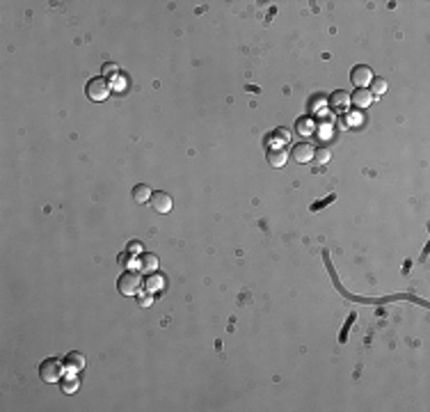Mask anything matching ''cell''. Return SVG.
<instances>
[{
	"mask_svg": "<svg viewBox=\"0 0 430 412\" xmlns=\"http://www.w3.org/2000/svg\"><path fill=\"white\" fill-rule=\"evenodd\" d=\"M78 378H76V373H71V378H67V380H62V392L65 394H74L76 389H78Z\"/></svg>",
	"mask_w": 430,
	"mask_h": 412,
	"instance_id": "obj_16",
	"label": "cell"
},
{
	"mask_svg": "<svg viewBox=\"0 0 430 412\" xmlns=\"http://www.w3.org/2000/svg\"><path fill=\"white\" fill-rule=\"evenodd\" d=\"M350 103L355 105V108H368V105L373 103V94L371 90H366V87H357L355 92L350 94Z\"/></svg>",
	"mask_w": 430,
	"mask_h": 412,
	"instance_id": "obj_7",
	"label": "cell"
},
{
	"mask_svg": "<svg viewBox=\"0 0 430 412\" xmlns=\"http://www.w3.org/2000/svg\"><path fill=\"white\" fill-rule=\"evenodd\" d=\"M65 371V362H59L57 358H48L39 364V376L44 382H57Z\"/></svg>",
	"mask_w": 430,
	"mask_h": 412,
	"instance_id": "obj_3",
	"label": "cell"
},
{
	"mask_svg": "<svg viewBox=\"0 0 430 412\" xmlns=\"http://www.w3.org/2000/svg\"><path fill=\"white\" fill-rule=\"evenodd\" d=\"M117 288L121 296H138L142 288V277L138 270H124L117 279Z\"/></svg>",
	"mask_w": 430,
	"mask_h": 412,
	"instance_id": "obj_1",
	"label": "cell"
},
{
	"mask_svg": "<svg viewBox=\"0 0 430 412\" xmlns=\"http://www.w3.org/2000/svg\"><path fill=\"white\" fill-rule=\"evenodd\" d=\"M266 158H268V163H270L272 167H284L286 160H288V154L282 149V147H272V149L266 154Z\"/></svg>",
	"mask_w": 430,
	"mask_h": 412,
	"instance_id": "obj_9",
	"label": "cell"
},
{
	"mask_svg": "<svg viewBox=\"0 0 430 412\" xmlns=\"http://www.w3.org/2000/svg\"><path fill=\"white\" fill-rule=\"evenodd\" d=\"M295 131L300 135H312L314 131H316V124H314L312 117H306V114H304V117H300V120L295 122Z\"/></svg>",
	"mask_w": 430,
	"mask_h": 412,
	"instance_id": "obj_12",
	"label": "cell"
},
{
	"mask_svg": "<svg viewBox=\"0 0 430 412\" xmlns=\"http://www.w3.org/2000/svg\"><path fill=\"white\" fill-rule=\"evenodd\" d=\"M149 204H151V209L156 211V213H169L174 206V199L169 193H165V190H156V193L151 195V199H149Z\"/></svg>",
	"mask_w": 430,
	"mask_h": 412,
	"instance_id": "obj_4",
	"label": "cell"
},
{
	"mask_svg": "<svg viewBox=\"0 0 430 412\" xmlns=\"http://www.w3.org/2000/svg\"><path fill=\"white\" fill-rule=\"evenodd\" d=\"M151 188H149L147 184H138L133 188V202L135 204H144V202H149V199H151Z\"/></svg>",
	"mask_w": 430,
	"mask_h": 412,
	"instance_id": "obj_11",
	"label": "cell"
},
{
	"mask_svg": "<svg viewBox=\"0 0 430 412\" xmlns=\"http://www.w3.org/2000/svg\"><path fill=\"white\" fill-rule=\"evenodd\" d=\"M385 92H387V80L385 78H376V76H373V80H371V94H373V99L382 96Z\"/></svg>",
	"mask_w": 430,
	"mask_h": 412,
	"instance_id": "obj_14",
	"label": "cell"
},
{
	"mask_svg": "<svg viewBox=\"0 0 430 412\" xmlns=\"http://www.w3.org/2000/svg\"><path fill=\"white\" fill-rule=\"evenodd\" d=\"M314 147L309 142H300V144H295V147H293V151H291V156H293V160H295V163H309V160H314Z\"/></svg>",
	"mask_w": 430,
	"mask_h": 412,
	"instance_id": "obj_6",
	"label": "cell"
},
{
	"mask_svg": "<svg viewBox=\"0 0 430 412\" xmlns=\"http://www.w3.org/2000/svg\"><path fill=\"white\" fill-rule=\"evenodd\" d=\"M350 80H352V85H355V87H368V85H371V80H373L371 67L355 65V67H352V71H350Z\"/></svg>",
	"mask_w": 430,
	"mask_h": 412,
	"instance_id": "obj_5",
	"label": "cell"
},
{
	"mask_svg": "<svg viewBox=\"0 0 430 412\" xmlns=\"http://www.w3.org/2000/svg\"><path fill=\"white\" fill-rule=\"evenodd\" d=\"M350 103V94H348V92H334V94L330 96V105L332 108H336V110H343L346 108V105Z\"/></svg>",
	"mask_w": 430,
	"mask_h": 412,
	"instance_id": "obj_13",
	"label": "cell"
},
{
	"mask_svg": "<svg viewBox=\"0 0 430 412\" xmlns=\"http://www.w3.org/2000/svg\"><path fill=\"white\" fill-rule=\"evenodd\" d=\"M85 94L92 101H105L110 96V80L99 76V78L87 80V87H85Z\"/></svg>",
	"mask_w": 430,
	"mask_h": 412,
	"instance_id": "obj_2",
	"label": "cell"
},
{
	"mask_svg": "<svg viewBox=\"0 0 430 412\" xmlns=\"http://www.w3.org/2000/svg\"><path fill=\"white\" fill-rule=\"evenodd\" d=\"M117 65H112V62H108V65H103V78H114V76H117Z\"/></svg>",
	"mask_w": 430,
	"mask_h": 412,
	"instance_id": "obj_19",
	"label": "cell"
},
{
	"mask_svg": "<svg viewBox=\"0 0 430 412\" xmlns=\"http://www.w3.org/2000/svg\"><path fill=\"white\" fill-rule=\"evenodd\" d=\"M163 284H165V277L163 275H151V277H147L144 279V286H147V291H158V288H163Z\"/></svg>",
	"mask_w": 430,
	"mask_h": 412,
	"instance_id": "obj_15",
	"label": "cell"
},
{
	"mask_svg": "<svg viewBox=\"0 0 430 412\" xmlns=\"http://www.w3.org/2000/svg\"><path fill=\"white\" fill-rule=\"evenodd\" d=\"M62 362H65V369L69 373H78V371H83L85 369V358H83V352H78V350H74V352H69V355H67L65 360H62Z\"/></svg>",
	"mask_w": 430,
	"mask_h": 412,
	"instance_id": "obj_8",
	"label": "cell"
},
{
	"mask_svg": "<svg viewBox=\"0 0 430 412\" xmlns=\"http://www.w3.org/2000/svg\"><path fill=\"white\" fill-rule=\"evenodd\" d=\"M151 303H153V296H151V291H147V293H140V298H138V305H140V307H151Z\"/></svg>",
	"mask_w": 430,
	"mask_h": 412,
	"instance_id": "obj_18",
	"label": "cell"
},
{
	"mask_svg": "<svg viewBox=\"0 0 430 412\" xmlns=\"http://www.w3.org/2000/svg\"><path fill=\"white\" fill-rule=\"evenodd\" d=\"M314 158H316L318 163H323V165H325L327 160L332 158V154H330V149H316V151H314Z\"/></svg>",
	"mask_w": 430,
	"mask_h": 412,
	"instance_id": "obj_17",
	"label": "cell"
},
{
	"mask_svg": "<svg viewBox=\"0 0 430 412\" xmlns=\"http://www.w3.org/2000/svg\"><path fill=\"white\" fill-rule=\"evenodd\" d=\"M138 263H140V268H142L144 273H151V270L158 268V257L151 254V252H142L138 257Z\"/></svg>",
	"mask_w": 430,
	"mask_h": 412,
	"instance_id": "obj_10",
	"label": "cell"
},
{
	"mask_svg": "<svg viewBox=\"0 0 430 412\" xmlns=\"http://www.w3.org/2000/svg\"><path fill=\"white\" fill-rule=\"evenodd\" d=\"M119 263H121V266H126V263H131V252H121L119 254Z\"/></svg>",
	"mask_w": 430,
	"mask_h": 412,
	"instance_id": "obj_21",
	"label": "cell"
},
{
	"mask_svg": "<svg viewBox=\"0 0 430 412\" xmlns=\"http://www.w3.org/2000/svg\"><path fill=\"white\" fill-rule=\"evenodd\" d=\"M288 135H291V133H288L286 129H277V131H275V140H279V142H284V140H288Z\"/></svg>",
	"mask_w": 430,
	"mask_h": 412,
	"instance_id": "obj_20",
	"label": "cell"
},
{
	"mask_svg": "<svg viewBox=\"0 0 430 412\" xmlns=\"http://www.w3.org/2000/svg\"><path fill=\"white\" fill-rule=\"evenodd\" d=\"M138 248H140V245H138V241H133V243H131V248H129V250H131V252H135V250H138Z\"/></svg>",
	"mask_w": 430,
	"mask_h": 412,
	"instance_id": "obj_22",
	"label": "cell"
}]
</instances>
